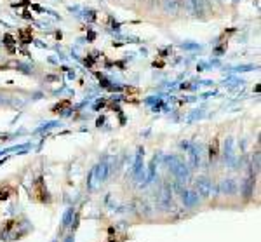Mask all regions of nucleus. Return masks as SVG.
<instances>
[{
	"label": "nucleus",
	"instance_id": "obj_1",
	"mask_svg": "<svg viewBox=\"0 0 261 242\" xmlns=\"http://www.w3.org/2000/svg\"><path fill=\"white\" fill-rule=\"evenodd\" d=\"M30 193H32V199L35 202H47L49 200V193H47V188H45V183H44L42 178H38L37 181L32 185Z\"/></svg>",
	"mask_w": 261,
	"mask_h": 242
},
{
	"label": "nucleus",
	"instance_id": "obj_2",
	"mask_svg": "<svg viewBox=\"0 0 261 242\" xmlns=\"http://www.w3.org/2000/svg\"><path fill=\"white\" fill-rule=\"evenodd\" d=\"M12 195H16V188L11 185H0V200H7L9 197H12Z\"/></svg>",
	"mask_w": 261,
	"mask_h": 242
},
{
	"label": "nucleus",
	"instance_id": "obj_3",
	"mask_svg": "<svg viewBox=\"0 0 261 242\" xmlns=\"http://www.w3.org/2000/svg\"><path fill=\"white\" fill-rule=\"evenodd\" d=\"M19 35H21L23 44H28V42H32V30H24V32H21Z\"/></svg>",
	"mask_w": 261,
	"mask_h": 242
},
{
	"label": "nucleus",
	"instance_id": "obj_4",
	"mask_svg": "<svg viewBox=\"0 0 261 242\" xmlns=\"http://www.w3.org/2000/svg\"><path fill=\"white\" fill-rule=\"evenodd\" d=\"M216 155H218V138L212 139L211 143V157H216Z\"/></svg>",
	"mask_w": 261,
	"mask_h": 242
},
{
	"label": "nucleus",
	"instance_id": "obj_5",
	"mask_svg": "<svg viewBox=\"0 0 261 242\" xmlns=\"http://www.w3.org/2000/svg\"><path fill=\"white\" fill-rule=\"evenodd\" d=\"M68 106H70V101H63L61 105L54 106V112H57V110H63V108H68Z\"/></svg>",
	"mask_w": 261,
	"mask_h": 242
}]
</instances>
